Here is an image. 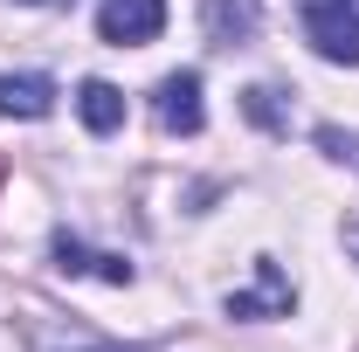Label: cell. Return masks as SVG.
<instances>
[{
	"mask_svg": "<svg viewBox=\"0 0 359 352\" xmlns=\"http://www.w3.org/2000/svg\"><path fill=\"white\" fill-rule=\"evenodd\" d=\"M304 35H311V48L325 62L359 69V7L353 0H311L304 7Z\"/></svg>",
	"mask_w": 359,
	"mask_h": 352,
	"instance_id": "1",
	"label": "cell"
},
{
	"mask_svg": "<svg viewBox=\"0 0 359 352\" xmlns=\"http://www.w3.org/2000/svg\"><path fill=\"white\" fill-rule=\"evenodd\" d=\"M166 28V0H104L97 7V35L111 48H138Z\"/></svg>",
	"mask_w": 359,
	"mask_h": 352,
	"instance_id": "3",
	"label": "cell"
},
{
	"mask_svg": "<svg viewBox=\"0 0 359 352\" xmlns=\"http://www.w3.org/2000/svg\"><path fill=\"white\" fill-rule=\"evenodd\" d=\"M55 269H62V276H104V283H132V263H125V256H90L83 242H69V235H55Z\"/></svg>",
	"mask_w": 359,
	"mask_h": 352,
	"instance_id": "7",
	"label": "cell"
},
{
	"mask_svg": "<svg viewBox=\"0 0 359 352\" xmlns=\"http://www.w3.org/2000/svg\"><path fill=\"white\" fill-rule=\"evenodd\" d=\"M290 304H297V290L283 283V269L269 263H256V290H235L228 297V318H290Z\"/></svg>",
	"mask_w": 359,
	"mask_h": 352,
	"instance_id": "4",
	"label": "cell"
},
{
	"mask_svg": "<svg viewBox=\"0 0 359 352\" xmlns=\"http://www.w3.org/2000/svg\"><path fill=\"white\" fill-rule=\"evenodd\" d=\"M21 7H55V0H21Z\"/></svg>",
	"mask_w": 359,
	"mask_h": 352,
	"instance_id": "12",
	"label": "cell"
},
{
	"mask_svg": "<svg viewBox=\"0 0 359 352\" xmlns=\"http://www.w3.org/2000/svg\"><path fill=\"white\" fill-rule=\"evenodd\" d=\"M242 104H249V118H256L263 132H283V104H276V90H269V83H256Z\"/></svg>",
	"mask_w": 359,
	"mask_h": 352,
	"instance_id": "9",
	"label": "cell"
},
{
	"mask_svg": "<svg viewBox=\"0 0 359 352\" xmlns=\"http://www.w3.org/2000/svg\"><path fill=\"white\" fill-rule=\"evenodd\" d=\"M201 14H208V42H222V48L256 42V28H263V0H208Z\"/></svg>",
	"mask_w": 359,
	"mask_h": 352,
	"instance_id": "5",
	"label": "cell"
},
{
	"mask_svg": "<svg viewBox=\"0 0 359 352\" xmlns=\"http://www.w3.org/2000/svg\"><path fill=\"white\" fill-rule=\"evenodd\" d=\"M76 111H83V125L97 138L104 132H118V125H125V90L118 83H104V76H90L83 90H76Z\"/></svg>",
	"mask_w": 359,
	"mask_h": 352,
	"instance_id": "8",
	"label": "cell"
},
{
	"mask_svg": "<svg viewBox=\"0 0 359 352\" xmlns=\"http://www.w3.org/2000/svg\"><path fill=\"white\" fill-rule=\"evenodd\" d=\"M76 352H125V346H76Z\"/></svg>",
	"mask_w": 359,
	"mask_h": 352,
	"instance_id": "11",
	"label": "cell"
},
{
	"mask_svg": "<svg viewBox=\"0 0 359 352\" xmlns=\"http://www.w3.org/2000/svg\"><path fill=\"white\" fill-rule=\"evenodd\" d=\"M152 118H159V132L194 138L201 125H208V104H201V76H194V69H173L166 83L152 90Z\"/></svg>",
	"mask_w": 359,
	"mask_h": 352,
	"instance_id": "2",
	"label": "cell"
},
{
	"mask_svg": "<svg viewBox=\"0 0 359 352\" xmlns=\"http://www.w3.org/2000/svg\"><path fill=\"white\" fill-rule=\"evenodd\" d=\"M353 242H359V235H353Z\"/></svg>",
	"mask_w": 359,
	"mask_h": 352,
	"instance_id": "13",
	"label": "cell"
},
{
	"mask_svg": "<svg viewBox=\"0 0 359 352\" xmlns=\"http://www.w3.org/2000/svg\"><path fill=\"white\" fill-rule=\"evenodd\" d=\"M55 111V83L48 76H35V69H7L0 76V118H48Z\"/></svg>",
	"mask_w": 359,
	"mask_h": 352,
	"instance_id": "6",
	"label": "cell"
},
{
	"mask_svg": "<svg viewBox=\"0 0 359 352\" xmlns=\"http://www.w3.org/2000/svg\"><path fill=\"white\" fill-rule=\"evenodd\" d=\"M318 145H325L332 159H353V166H359V138H346V132H332V125H325V132H318Z\"/></svg>",
	"mask_w": 359,
	"mask_h": 352,
	"instance_id": "10",
	"label": "cell"
}]
</instances>
